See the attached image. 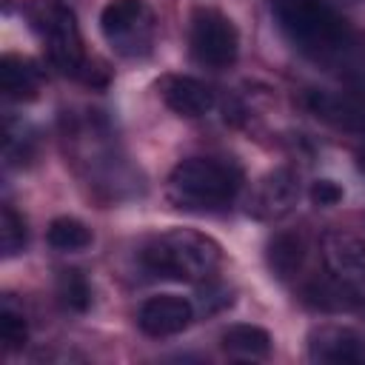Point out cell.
<instances>
[{"label": "cell", "instance_id": "cell-1", "mask_svg": "<svg viewBox=\"0 0 365 365\" xmlns=\"http://www.w3.org/2000/svg\"><path fill=\"white\" fill-rule=\"evenodd\" d=\"M220 259H222L220 245L211 237L191 228H171L165 234H157L140 251V262L145 271L177 282L208 279L220 268Z\"/></svg>", "mask_w": 365, "mask_h": 365}, {"label": "cell", "instance_id": "cell-2", "mask_svg": "<svg viewBox=\"0 0 365 365\" xmlns=\"http://www.w3.org/2000/svg\"><path fill=\"white\" fill-rule=\"evenodd\" d=\"M242 185V174L234 163L214 157H188L168 174V194L180 208L214 211L228 205Z\"/></svg>", "mask_w": 365, "mask_h": 365}, {"label": "cell", "instance_id": "cell-3", "mask_svg": "<svg viewBox=\"0 0 365 365\" xmlns=\"http://www.w3.org/2000/svg\"><path fill=\"white\" fill-rule=\"evenodd\" d=\"M279 23L288 37L317 60L339 57L351 46L345 20L319 0H288L279 6Z\"/></svg>", "mask_w": 365, "mask_h": 365}, {"label": "cell", "instance_id": "cell-4", "mask_svg": "<svg viewBox=\"0 0 365 365\" xmlns=\"http://www.w3.org/2000/svg\"><path fill=\"white\" fill-rule=\"evenodd\" d=\"M106 43L123 57H143L154 43V14L145 0H108L100 11Z\"/></svg>", "mask_w": 365, "mask_h": 365}, {"label": "cell", "instance_id": "cell-5", "mask_svg": "<svg viewBox=\"0 0 365 365\" xmlns=\"http://www.w3.org/2000/svg\"><path fill=\"white\" fill-rule=\"evenodd\" d=\"M191 51L200 63L214 66V68H225L237 60L240 54V31L231 23V17H225L217 9H194L191 14Z\"/></svg>", "mask_w": 365, "mask_h": 365}, {"label": "cell", "instance_id": "cell-6", "mask_svg": "<svg viewBox=\"0 0 365 365\" xmlns=\"http://www.w3.org/2000/svg\"><path fill=\"white\" fill-rule=\"evenodd\" d=\"M40 34L51 63L63 74H77L83 68V40L77 29V17L66 6H48L40 14Z\"/></svg>", "mask_w": 365, "mask_h": 365}, {"label": "cell", "instance_id": "cell-7", "mask_svg": "<svg viewBox=\"0 0 365 365\" xmlns=\"http://www.w3.org/2000/svg\"><path fill=\"white\" fill-rule=\"evenodd\" d=\"M194 319V305L177 294H157L148 297L137 311V325L148 336H174L185 331Z\"/></svg>", "mask_w": 365, "mask_h": 365}, {"label": "cell", "instance_id": "cell-8", "mask_svg": "<svg viewBox=\"0 0 365 365\" xmlns=\"http://www.w3.org/2000/svg\"><path fill=\"white\" fill-rule=\"evenodd\" d=\"M308 354H311V359H319V362L359 365V362H365V336L356 334L354 328L325 325L308 336Z\"/></svg>", "mask_w": 365, "mask_h": 365}, {"label": "cell", "instance_id": "cell-9", "mask_svg": "<svg viewBox=\"0 0 365 365\" xmlns=\"http://www.w3.org/2000/svg\"><path fill=\"white\" fill-rule=\"evenodd\" d=\"M160 97L163 103L180 114V117H200L214 106V94L205 83H200L197 77H185V74H168L160 80Z\"/></svg>", "mask_w": 365, "mask_h": 365}, {"label": "cell", "instance_id": "cell-10", "mask_svg": "<svg viewBox=\"0 0 365 365\" xmlns=\"http://www.w3.org/2000/svg\"><path fill=\"white\" fill-rule=\"evenodd\" d=\"M299 194V180L291 168H277L274 174L262 177L257 194H254V205L251 211L262 220H274L291 211V205L297 202Z\"/></svg>", "mask_w": 365, "mask_h": 365}, {"label": "cell", "instance_id": "cell-11", "mask_svg": "<svg viewBox=\"0 0 365 365\" xmlns=\"http://www.w3.org/2000/svg\"><path fill=\"white\" fill-rule=\"evenodd\" d=\"M331 271L348 282H365V240L351 231H331L322 240Z\"/></svg>", "mask_w": 365, "mask_h": 365}, {"label": "cell", "instance_id": "cell-12", "mask_svg": "<svg viewBox=\"0 0 365 365\" xmlns=\"http://www.w3.org/2000/svg\"><path fill=\"white\" fill-rule=\"evenodd\" d=\"M0 83L6 97L11 100H34L40 88V68L20 57V54H3L0 60Z\"/></svg>", "mask_w": 365, "mask_h": 365}, {"label": "cell", "instance_id": "cell-13", "mask_svg": "<svg viewBox=\"0 0 365 365\" xmlns=\"http://www.w3.org/2000/svg\"><path fill=\"white\" fill-rule=\"evenodd\" d=\"M222 342V351H228L231 356H240V359H265L271 354V334L259 325H248V322H240V325H228L220 336Z\"/></svg>", "mask_w": 365, "mask_h": 365}, {"label": "cell", "instance_id": "cell-14", "mask_svg": "<svg viewBox=\"0 0 365 365\" xmlns=\"http://www.w3.org/2000/svg\"><path fill=\"white\" fill-rule=\"evenodd\" d=\"M305 302L319 308V311H348L354 308L359 299H356V291L348 288V279L342 277H328V279H314L305 285Z\"/></svg>", "mask_w": 365, "mask_h": 365}, {"label": "cell", "instance_id": "cell-15", "mask_svg": "<svg viewBox=\"0 0 365 365\" xmlns=\"http://www.w3.org/2000/svg\"><path fill=\"white\" fill-rule=\"evenodd\" d=\"M302 257H305V245L297 234H277L271 242H268V251H265V262H268V271L277 277V279H288L299 271L302 265Z\"/></svg>", "mask_w": 365, "mask_h": 365}, {"label": "cell", "instance_id": "cell-16", "mask_svg": "<svg viewBox=\"0 0 365 365\" xmlns=\"http://www.w3.org/2000/svg\"><path fill=\"white\" fill-rule=\"evenodd\" d=\"M46 240L51 248L57 251H66V254H74V251H83L91 245L94 234L86 222L74 220V217H57L48 222V231H46Z\"/></svg>", "mask_w": 365, "mask_h": 365}, {"label": "cell", "instance_id": "cell-17", "mask_svg": "<svg viewBox=\"0 0 365 365\" xmlns=\"http://www.w3.org/2000/svg\"><path fill=\"white\" fill-rule=\"evenodd\" d=\"M57 297L68 311H86L91 305V285L77 268H66L57 277Z\"/></svg>", "mask_w": 365, "mask_h": 365}, {"label": "cell", "instance_id": "cell-18", "mask_svg": "<svg viewBox=\"0 0 365 365\" xmlns=\"http://www.w3.org/2000/svg\"><path fill=\"white\" fill-rule=\"evenodd\" d=\"M26 240H29L26 220L11 205H3V211H0V248H3V257H17L26 248Z\"/></svg>", "mask_w": 365, "mask_h": 365}, {"label": "cell", "instance_id": "cell-19", "mask_svg": "<svg viewBox=\"0 0 365 365\" xmlns=\"http://www.w3.org/2000/svg\"><path fill=\"white\" fill-rule=\"evenodd\" d=\"M0 339H3L6 351H17L29 339V325H26L23 314H17L9 305H3V311H0Z\"/></svg>", "mask_w": 365, "mask_h": 365}, {"label": "cell", "instance_id": "cell-20", "mask_svg": "<svg viewBox=\"0 0 365 365\" xmlns=\"http://www.w3.org/2000/svg\"><path fill=\"white\" fill-rule=\"evenodd\" d=\"M311 202L319 208H331V205L342 202V185H336L334 180H317L311 185Z\"/></svg>", "mask_w": 365, "mask_h": 365}, {"label": "cell", "instance_id": "cell-21", "mask_svg": "<svg viewBox=\"0 0 365 365\" xmlns=\"http://www.w3.org/2000/svg\"><path fill=\"white\" fill-rule=\"evenodd\" d=\"M362 168H365V154H362Z\"/></svg>", "mask_w": 365, "mask_h": 365}]
</instances>
